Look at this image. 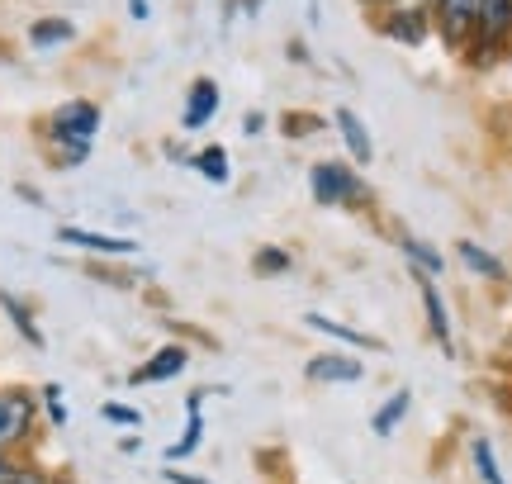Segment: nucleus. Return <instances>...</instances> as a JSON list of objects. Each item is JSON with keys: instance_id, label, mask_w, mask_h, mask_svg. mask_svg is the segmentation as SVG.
I'll return each mask as SVG.
<instances>
[{"instance_id": "obj_1", "label": "nucleus", "mask_w": 512, "mask_h": 484, "mask_svg": "<svg viewBox=\"0 0 512 484\" xmlns=\"http://www.w3.org/2000/svg\"><path fill=\"white\" fill-rule=\"evenodd\" d=\"M309 195L313 205L323 209H361L370 200L366 176L351 167V162H337V157H323L309 167Z\"/></svg>"}, {"instance_id": "obj_2", "label": "nucleus", "mask_w": 512, "mask_h": 484, "mask_svg": "<svg viewBox=\"0 0 512 484\" xmlns=\"http://www.w3.org/2000/svg\"><path fill=\"white\" fill-rule=\"evenodd\" d=\"M512 43V0H479L475 10V34L465 43V62L470 67H489L508 53Z\"/></svg>"}, {"instance_id": "obj_3", "label": "nucleus", "mask_w": 512, "mask_h": 484, "mask_svg": "<svg viewBox=\"0 0 512 484\" xmlns=\"http://www.w3.org/2000/svg\"><path fill=\"white\" fill-rule=\"evenodd\" d=\"M100 124H105V114H100L95 100H67V105H57V110L48 114L43 133H48L53 152H72V148H91Z\"/></svg>"}, {"instance_id": "obj_4", "label": "nucleus", "mask_w": 512, "mask_h": 484, "mask_svg": "<svg viewBox=\"0 0 512 484\" xmlns=\"http://www.w3.org/2000/svg\"><path fill=\"white\" fill-rule=\"evenodd\" d=\"M38 423V394L24 390V385H10L0 390V451H19L29 437H34Z\"/></svg>"}, {"instance_id": "obj_5", "label": "nucleus", "mask_w": 512, "mask_h": 484, "mask_svg": "<svg viewBox=\"0 0 512 484\" xmlns=\"http://www.w3.org/2000/svg\"><path fill=\"white\" fill-rule=\"evenodd\" d=\"M380 34L389 38V43H403V48H422L427 38L437 34V29H432V5H422V0L389 5L380 15Z\"/></svg>"}, {"instance_id": "obj_6", "label": "nucleus", "mask_w": 512, "mask_h": 484, "mask_svg": "<svg viewBox=\"0 0 512 484\" xmlns=\"http://www.w3.org/2000/svg\"><path fill=\"white\" fill-rule=\"evenodd\" d=\"M475 10L479 0H432V29L451 53H465V43L475 34Z\"/></svg>"}, {"instance_id": "obj_7", "label": "nucleus", "mask_w": 512, "mask_h": 484, "mask_svg": "<svg viewBox=\"0 0 512 484\" xmlns=\"http://www.w3.org/2000/svg\"><path fill=\"white\" fill-rule=\"evenodd\" d=\"M57 242H62V247H76V252H86V257H138V242L133 238L95 233V228H81V224H62L57 228Z\"/></svg>"}, {"instance_id": "obj_8", "label": "nucleus", "mask_w": 512, "mask_h": 484, "mask_svg": "<svg viewBox=\"0 0 512 484\" xmlns=\"http://www.w3.org/2000/svg\"><path fill=\"white\" fill-rule=\"evenodd\" d=\"M219 105H223L219 81H214V76H195V81H190V91H185L181 129H185V133H200L204 124H214V114H219Z\"/></svg>"}, {"instance_id": "obj_9", "label": "nucleus", "mask_w": 512, "mask_h": 484, "mask_svg": "<svg viewBox=\"0 0 512 484\" xmlns=\"http://www.w3.org/2000/svg\"><path fill=\"white\" fill-rule=\"evenodd\" d=\"M413 280H418V295H422V314H427V333L441 342V356H456V333H451V309H446V299H441L437 280L432 276H418L413 271Z\"/></svg>"}, {"instance_id": "obj_10", "label": "nucleus", "mask_w": 512, "mask_h": 484, "mask_svg": "<svg viewBox=\"0 0 512 484\" xmlns=\"http://www.w3.org/2000/svg\"><path fill=\"white\" fill-rule=\"evenodd\" d=\"M332 124H337V138H342V148H347V162L351 167H370L375 162V138H370L366 119L347 105H337L332 110Z\"/></svg>"}, {"instance_id": "obj_11", "label": "nucleus", "mask_w": 512, "mask_h": 484, "mask_svg": "<svg viewBox=\"0 0 512 484\" xmlns=\"http://www.w3.org/2000/svg\"><path fill=\"white\" fill-rule=\"evenodd\" d=\"M304 380H313V385H356V380H366V366L347 352H318L304 361Z\"/></svg>"}, {"instance_id": "obj_12", "label": "nucleus", "mask_w": 512, "mask_h": 484, "mask_svg": "<svg viewBox=\"0 0 512 484\" xmlns=\"http://www.w3.org/2000/svg\"><path fill=\"white\" fill-rule=\"evenodd\" d=\"M185 366H190V352H185L181 342H166V347H157L138 371L128 375V385H166V380H176Z\"/></svg>"}, {"instance_id": "obj_13", "label": "nucleus", "mask_w": 512, "mask_h": 484, "mask_svg": "<svg viewBox=\"0 0 512 484\" xmlns=\"http://www.w3.org/2000/svg\"><path fill=\"white\" fill-rule=\"evenodd\" d=\"M304 328H313V333L332 337V342H342V347H351V352H384V342L375 333H361V328H351V323H337V318L328 314H304Z\"/></svg>"}, {"instance_id": "obj_14", "label": "nucleus", "mask_w": 512, "mask_h": 484, "mask_svg": "<svg viewBox=\"0 0 512 484\" xmlns=\"http://www.w3.org/2000/svg\"><path fill=\"white\" fill-rule=\"evenodd\" d=\"M394 242H399L403 261H408V271H418V276H432V280L446 271V257H441L437 242L418 238V233H408V228H399V238H394Z\"/></svg>"}, {"instance_id": "obj_15", "label": "nucleus", "mask_w": 512, "mask_h": 484, "mask_svg": "<svg viewBox=\"0 0 512 484\" xmlns=\"http://www.w3.org/2000/svg\"><path fill=\"white\" fill-rule=\"evenodd\" d=\"M456 257H460V266H465L470 276H479V280H508V266H503L489 247H479L475 238H460L456 242Z\"/></svg>"}, {"instance_id": "obj_16", "label": "nucleus", "mask_w": 512, "mask_h": 484, "mask_svg": "<svg viewBox=\"0 0 512 484\" xmlns=\"http://www.w3.org/2000/svg\"><path fill=\"white\" fill-rule=\"evenodd\" d=\"M0 309L10 314V323H15V333L34 347V352H43L48 347V337H43V328H38V318H34V309L24 304V299L15 295V290H0Z\"/></svg>"}, {"instance_id": "obj_17", "label": "nucleus", "mask_w": 512, "mask_h": 484, "mask_svg": "<svg viewBox=\"0 0 512 484\" xmlns=\"http://www.w3.org/2000/svg\"><path fill=\"white\" fill-rule=\"evenodd\" d=\"M72 38H76V24L67 15H43L29 24V48H38V53H53V48L72 43Z\"/></svg>"}, {"instance_id": "obj_18", "label": "nucleus", "mask_w": 512, "mask_h": 484, "mask_svg": "<svg viewBox=\"0 0 512 484\" xmlns=\"http://www.w3.org/2000/svg\"><path fill=\"white\" fill-rule=\"evenodd\" d=\"M408 409H413V390L403 385V390H394L380 404V409H375V418H370V432H375V437H394V432H399V423L408 418Z\"/></svg>"}, {"instance_id": "obj_19", "label": "nucleus", "mask_w": 512, "mask_h": 484, "mask_svg": "<svg viewBox=\"0 0 512 484\" xmlns=\"http://www.w3.org/2000/svg\"><path fill=\"white\" fill-rule=\"evenodd\" d=\"M190 167L200 171L209 186H228V181H233V157H228V148H223V143H209V148H200L195 157H190Z\"/></svg>"}, {"instance_id": "obj_20", "label": "nucleus", "mask_w": 512, "mask_h": 484, "mask_svg": "<svg viewBox=\"0 0 512 484\" xmlns=\"http://www.w3.org/2000/svg\"><path fill=\"white\" fill-rule=\"evenodd\" d=\"M252 271H256V276H266V280L290 276V271H294V252H290V247H280V242H266V247H256Z\"/></svg>"}, {"instance_id": "obj_21", "label": "nucleus", "mask_w": 512, "mask_h": 484, "mask_svg": "<svg viewBox=\"0 0 512 484\" xmlns=\"http://www.w3.org/2000/svg\"><path fill=\"white\" fill-rule=\"evenodd\" d=\"M0 484H53V475L29 466V461H19L15 451H0Z\"/></svg>"}, {"instance_id": "obj_22", "label": "nucleus", "mask_w": 512, "mask_h": 484, "mask_svg": "<svg viewBox=\"0 0 512 484\" xmlns=\"http://www.w3.org/2000/svg\"><path fill=\"white\" fill-rule=\"evenodd\" d=\"M200 442H204V409H195V413H185V437L166 447V461H185V456H195Z\"/></svg>"}, {"instance_id": "obj_23", "label": "nucleus", "mask_w": 512, "mask_h": 484, "mask_svg": "<svg viewBox=\"0 0 512 484\" xmlns=\"http://www.w3.org/2000/svg\"><path fill=\"white\" fill-rule=\"evenodd\" d=\"M470 456H475V470H479V480L484 484H508L503 480V470H498V456H494V442H489V437H475Z\"/></svg>"}, {"instance_id": "obj_24", "label": "nucleus", "mask_w": 512, "mask_h": 484, "mask_svg": "<svg viewBox=\"0 0 512 484\" xmlns=\"http://www.w3.org/2000/svg\"><path fill=\"white\" fill-rule=\"evenodd\" d=\"M318 129H328V119H318V114H304V110L280 114V133H285V138H309V133H318Z\"/></svg>"}, {"instance_id": "obj_25", "label": "nucleus", "mask_w": 512, "mask_h": 484, "mask_svg": "<svg viewBox=\"0 0 512 484\" xmlns=\"http://www.w3.org/2000/svg\"><path fill=\"white\" fill-rule=\"evenodd\" d=\"M38 399H43V409H48V418H53V428H67V404H62V385H43V390H38Z\"/></svg>"}, {"instance_id": "obj_26", "label": "nucleus", "mask_w": 512, "mask_h": 484, "mask_svg": "<svg viewBox=\"0 0 512 484\" xmlns=\"http://www.w3.org/2000/svg\"><path fill=\"white\" fill-rule=\"evenodd\" d=\"M100 418H105V423H119V428H143V413L128 409V404H105Z\"/></svg>"}, {"instance_id": "obj_27", "label": "nucleus", "mask_w": 512, "mask_h": 484, "mask_svg": "<svg viewBox=\"0 0 512 484\" xmlns=\"http://www.w3.org/2000/svg\"><path fill=\"white\" fill-rule=\"evenodd\" d=\"M261 129H266V114H261V110H252L247 119H242V133H247V138H256Z\"/></svg>"}, {"instance_id": "obj_28", "label": "nucleus", "mask_w": 512, "mask_h": 484, "mask_svg": "<svg viewBox=\"0 0 512 484\" xmlns=\"http://www.w3.org/2000/svg\"><path fill=\"white\" fill-rule=\"evenodd\" d=\"M162 480L166 484H209V480H200V475H185V470H162Z\"/></svg>"}, {"instance_id": "obj_29", "label": "nucleus", "mask_w": 512, "mask_h": 484, "mask_svg": "<svg viewBox=\"0 0 512 484\" xmlns=\"http://www.w3.org/2000/svg\"><path fill=\"white\" fill-rule=\"evenodd\" d=\"M285 53H290L294 62H299V67H304V62H309V48H304V43H299V38H290V43H285Z\"/></svg>"}, {"instance_id": "obj_30", "label": "nucleus", "mask_w": 512, "mask_h": 484, "mask_svg": "<svg viewBox=\"0 0 512 484\" xmlns=\"http://www.w3.org/2000/svg\"><path fill=\"white\" fill-rule=\"evenodd\" d=\"M128 15H133V19H147V15H152V0H128Z\"/></svg>"}, {"instance_id": "obj_31", "label": "nucleus", "mask_w": 512, "mask_h": 484, "mask_svg": "<svg viewBox=\"0 0 512 484\" xmlns=\"http://www.w3.org/2000/svg\"><path fill=\"white\" fill-rule=\"evenodd\" d=\"M15 190H19V200H29L34 209H43V195H38L34 186H15Z\"/></svg>"}, {"instance_id": "obj_32", "label": "nucleus", "mask_w": 512, "mask_h": 484, "mask_svg": "<svg viewBox=\"0 0 512 484\" xmlns=\"http://www.w3.org/2000/svg\"><path fill=\"white\" fill-rule=\"evenodd\" d=\"M361 5H366V10H380V15H384V10H389V5H399V0H361Z\"/></svg>"}, {"instance_id": "obj_33", "label": "nucleus", "mask_w": 512, "mask_h": 484, "mask_svg": "<svg viewBox=\"0 0 512 484\" xmlns=\"http://www.w3.org/2000/svg\"><path fill=\"white\" fill-rule=\"evenodd\" d=\"M318 10H323V5H318V0H309V24H318V19H323Z\"/></svg>"}, {"instance_id": "obj_34", "label": "nucleus", "mask_w": 512, "mask_h": 484, "mask_svg": "<svg viewBox=\"0 0 512 484\" xmlns=\"http://www.w3.org/2000/svg\"><path fill=\"white\" fill-rule=\"evenodd\" d=\"M242 10H247V15L256 19V10H261V0H242Z\"/></svg>"}, {"instance_id": "obj_35", "label": "nucleus", "mask_w": 512, "mask_h": 484, "mask_svg": "<svg viewBox=\"0 0 512 484\" xmlns=\"http://www.w3.org/2000/svg\"><path fill=\"white\" fill-rule=\"evenodd\" d=\"M508 371H512V356H508Z\"/></svg>"}, {"instance_id": "obj_36", "label": "nucleus", "mask_w": 512, "mask_h": 484, "mask_svg": "<svg viewBox=\"0 0 512 484\" xmlns=\"http://www.w3.org/2000/svg\"><path fill=\"white\" fill-rule=\"evenodd\" d=\"M422 5H432V0H422Z\"/></svg>"}]
</instances>
